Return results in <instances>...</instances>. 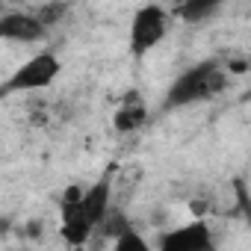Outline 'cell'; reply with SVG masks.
<instances>
[{"mask_svg": "<svg viewBox=\"0 0 251 251\" xmlns=\"http://www.w3.org/2000/svg\"><path fill=\"white\" fill-rule=\"evenodd\" d=\"M225 86H227V77H225V71L219 68V62H198V65L186 68V71L169 86L163 103H166L169 109H183V106L210 100L213 95L225 92Z\"/></svg>", "mask_w": 251, "mask_h": 251, "instance_id": "1", "label": "cell"}, {"mask_svg": "<svg viewBox=\"0 0 251 251\" xmlns=\"http://www.w3.org/2000/svg\"><path fill=\"white\" fill-rule=\"evenodd\" d=\"M62 62L56 59L53 50H42L36 56H30L24 65L15 68V74L3 83V95H15V92H39L53 86V80L59 77Z\"/></svg>", "mask_w": 251, "mask_h": 251, "instance_id": "2", "label": "cell"}, {"mask_svg": "<svg viewBox=\"0 0 251 251\" xmlns=\"http://www.w3.org/2000/svg\"><path fill=\"white\" fill-rule=\"evenodd\" d=\"M169 33V12L160 3H145L142 9H136L133 21H130V53L133 56H145L151 53Z\"/></svg>", "mask_w": 251, "mask_h": 251, "instance_id": "3", "label": "cell"}, {"mask_svg": "<svg viewBox=\"0 0 251 251\" xmlns=\"http://www.w3.org/2000/svg\"><path fill=\"white\" fill-rule=\"evenodd\" d=\"M95 225L83 210V189L80 186H68L59 198V233L68 245H86L92 236Z\"/></svg>", "mask_w": 251, "mask_h": 251, "instance_id": "4", "label": "cell"}, {"mask_svg": "<svg viewBox=\"0 0 251 251\" xmlns=\"http://www.w3.org/2000/svg\"><path fill=\"white\" fill-rule=\"evenodd\" d=\"M48 24L39 18V12H6L0 18V36L6 42H21V45H33L48 39Z\"/></svg>", "mask_w": 251, "mask_h": 251, "instance_id": "5", "label": "cell"}, {"mask_svg": "<svg viewBox=\"0 0 251 251\" xmlns=\"http://www.w3.org/2000/svg\"><path fill=\"white\" fill-rule=\"evenodd\" d=\"M160 248L169 251H207L213 248V233L207 222H189L183 227H175L160 236Z\"/></svg>", "mask_w": 251, "mask_h": 251, "instance_id": "6", "label": "cell"}, {"mask_svg": "<svg viewBox=\"0 0 251 251\" xmlns=\"http://www.w3.org/2000/svg\"><path fill=\"white\" fill-rule=\"evenodd\" d=\"M83 210L92 219V225L100 227V222L112 210V172L100 175L89 189H83Z\"/></svg>", "mask_w": 251, "mask_h": 251, "instance_id": "7", "label": "cell"}, {"mask_svg": "<svg viewBox=\"0 0 251 251\" xmlns=\"http://www.w3.org/2000/svg\"><path fill=\"white\" fill-rule=\"evenodd\" d=\"M148 121V106H145V100H139L136 95H127L124 98V103L115 109V115H112V124H115V130L118 133H133V130H139L142 124Z\"/></svg>", "mask_w": 251, "mask_h": 251, "instance_id": "8", "label": "cell"}, {"mask_svg": "<svg viewBox=\"0 0 251 251\" xmlns=\"http://www.w3.org/2000/svg\"><path fill=\"white\" fill-rule=\"evenodd\" d=\"M227 0H180L177 3V15L186 21V24H201L207 18H213Z\"/></svg>", "mask_w": 251, "mask_h": 251, "instance_id": "9", "label": "cell"}, {"mask_svg": "<svg viewBox=\"0 0 251 251\" xmlns=\"http://www.w3.org/2000/svg\"><path fill=\"white\" fill-rule=\"evenodd\" d=\"M39 12V18L48 24V27H53V24H59L68 12H71V3H65V0H50V3H45L42 9H36Z\"/></svg>", "mask_w": 251, "mask_h": 251, "instance_id": "10", "label": "cell"}, {"mask_svg": "<svg viewBox=\"0 0 251 251\" xmlns=\"http://www.w3.org/2000/svg\"><path fill=\"white\" fill-rule=\"evenodd\" d=\"M112 242H115V251H145V248H148V242H145L133 227L124 230L121 236H115Z\"/></svg>", "mask_w": 251, "mask_h": 251, "instance_id": "11", "label": "cell"}, {"mask_svg": "<svg viewBox=\"0 0 251 251\" xmlns=\"http://www.w3.org/2000/svg\"><path fill=\"white\" fill-rule=\"evenodd\" d=\"M177 3H180V0H177Z\"/></svg>", "mask_w": 251, "mask_h": 251, "instance_id": "12", "label": "cell"}]
</instances>
